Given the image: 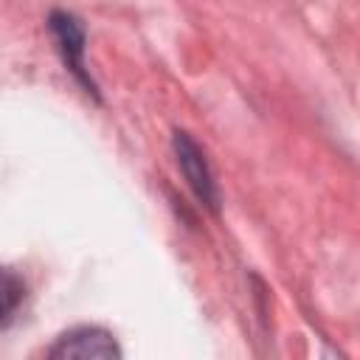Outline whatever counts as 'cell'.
<instances>
[{
    "mask_svg": "<svg viewBox=\"0 0 360 360\" xmlns=\"http://www.w3.org/2000/svg\"><path fill=\"white\" fill-rule=\"evenodd\" d=\"M172 149H174V158H177V166H180L186 183L191 186V191L197 194V200L217 214L219 211V191H217L214 174L208 169V160H205L200 143L188 132L177 129L174 138H172Z\"/></svg>",
    "mask_w": 360,
    "mask_h": 360,
    "instance_id": "1",
    "label": "cell"
},
{
    "mask_svg": "<svg viewBox=\"0 0 360 360\" xmlns=\"http://www.w3.org/2000/svg\"><path fill=\"white\" fill-rule=\"evenodd\" d=\"M48 31H51V37L56 42V51H59L65 68L82 82V87L90 96H98L96 82L90 79V70L84 65V28H82V22L68 11H51Z\"/></svg>",
    "mask_w": 360,
    "mask_h": 360,
    "instance_id": "2",
    "label": "cell"
},
{
    "mask_svg": "<svg viewBox=\"0 0 360 360\" xmlns=\"http://www.w3.org/2000/svg\"><path fill=\"white\" fill-rule=\"evenodd\" d=\"M48 357H96V360H112L121 357V346L115 343L112 332L101 329V326H76L70 332H65L51 349Z\"/></svg>",
    "mask_w": 360,
    "mask_h": 360,
    "instance_id": "3",
    "label": "cell"
},
{
    "mask_svg": "<svg viewBox=\"0 0 360 360\" xmlns=\"http://www.w3.org/2000/svg\"><path fill=\"white\" fill-rule=\"evenodd\" d=\"M22 298H25V281L14 270L0 267V323L17 312Z\"/></svg>",
    "mask_w": 360,
    "mask_h": 360,
    "instance_id": "4",
    "label": "cell"
}]
</instances>
